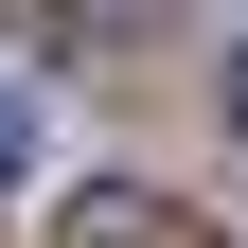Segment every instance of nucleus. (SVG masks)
Listing matches in <instances>:
<instances>
[{
	"instance_id": "nucleus-2",
	"label": "nucleus",
	"mask_w": 248,
	"mask_h": 248,
	"mask_svg": "<svg viewBox=\"0 0 248 248\" xmlns=\"http://www.w3.org/2000/svg\"><path fill=\"white\" fill-rule=\"evenodd\" d=\"M18 177H36V107L0 89V195H18Z\"/></svg>"
},
{
	"instance_id": "nucleus-3",
	"label": "nucleus",
	"mask_w": 248,
	"mask_h": 248,
	"mask_svg": "<svg viewBox=\"0 0 248 248\" xmlns=\"http://www.w3.org/2000/svg\"><path fill=\"white\" fill-rule=\"evenodd\" d=\"M231 124H248V36H231Z\"/></svg>"
},
{
	"instance_id": "nucleus-1",
	"label": "nucleus",
	"mask_w": 248,
	"mask_h": 248,
	"mask_svg": "<svg viewBox=\"0 0 248 248\" xmlns=\"http://www.w3.org/2000/svg\"><path fill=\"white\" fill-rule=\"evenodd\" d=\"M53 248H213L195 195H142V177H89L71 213H53Z\"/></svg>"
}]
</instances>
